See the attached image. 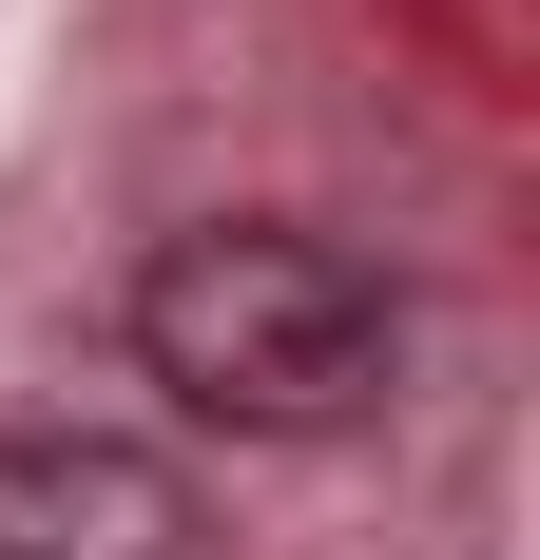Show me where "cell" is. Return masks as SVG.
<instances>
[{
	"label": "cell",
	"mask_w": 540,
	"mask_h": 560,
	"mask_svg": "<svg viewBox=\"0 0 540 560\" xmlns=\"http://www.w3.org/2000/svg\"><path fill=\"white\" fill-rule=\"evenodd\" d=\"M0 560H213V503L136 425H0Z\"/></svg>",
	"instance_id": "2"
},
{
	"label": "cell",
	"mask_w": 540,
	"mask_h": 560,
	"mask_svg": "<svg viewBox=\"0 0 540 560\" xmlns=\"http://www.w3.org/2000/svg\"><path fill=\"white\" fill-rule=\"evenodd\" d=\"M136 368H155L193 425H251V445H309V425H367L386 368H406V310L348 232L290 213H213L136 271Z\"/></svg>",
	"instance_id": "1"
}]
</instances>
